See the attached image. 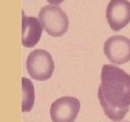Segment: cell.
I'll use <instances>...</instances> for the list:
<instances>
[{
	"label": "cell",
	"instance_id": "8992f818",
	"mask_svg": "<svg viewBox=\"0 0 130 122\" xmlns=\"http://www.w3.org/2000/svg\"><path fill=\"white\" fill-rule=\"evenodd\" d=\"M106 17L113 31H119L130 22V2L127 0H110Z\"/></svg>",
	"mask_w": 130,
	"mask_h": 122
},
{
	"label": "cell",
	"instance_id": "277c9868",
	"mask_svg": "<svg viewBox=\"0 0 130 122\" xmlns=\"http://www.w3.org/2000/svg\"><path fill=\"white\" fill-rule=\"evenodd\" d=\"M80 110V102L74 97H61L53 102L50 116L53 122H74Z\"/></svg>",
	"mask_w": 130,
	"mask_h": 122
},
{
	"label": "cell",
	"instance_id": "3957f363",
	"mask_svg": "<svg viewBox=\"0 0 130 122\" xmlns=\"http://www.w3.org/2000/svg\"><path fill=\"white\" fill-rule=\"evenodd\" d=\"M54 62L51 53L43 49H36L29 53L26 70L32 79L45 81L51 79L54 71Z\"/></svg>",
	"mask_w": 130,
	"mask_h": 122
},
{
	"label": "cell",
	"instance_id": "7a4b0ae2",
	"mask_svg": "<svg viewBox=\"0 0 130 122\" xmlns=\"http://www.w3.org/2000/svg\"><path fill=\"white\" fill-rule=\"evenodd\" d=\"M38 19L43 28L53 37L62 36L69 28L67 14L56 5H47L41 8Z\"/></svg>",
	"mask_w": 130,
	"mask_h": 122
},
{
	"label": "cell",
	"instance_id": "5b68a950",
	"mask_svg": "<svg viewBox=\"0 0 130 122\" xmlns=\"http://www.w3.org/2000/svg\"><path fill=\"white\" fill-rule=\"evenodd\" d=\"M104 53L110 63L123 64L130 61V39L123 35H114L104 43Z\"/></svg>",
	"mask_w": 130,
	"mask_h": 122
},
{
	"label": "cell",
	"instance_id": "9c48e42d",
	"mask_svg": "<svg viewBox=\"0 0 130 122\" xmlns=\"http://www.w3.org/2000/svg\"><path fill=\"white\" fill-rule=\"evenodd\" d=\"M46 1L50 3L51 5H56V6H58L61 3H62L64 0H46Z\"/></svg>",
	"mask_w": 130,
	"mask_h": 122
},
{
	"label": "cell",
	"instance_id": "ba28073f",
	"mask_svg": "<svg viewBox=\"0 0 130 122\" xmlns=\"http://www.w3.org/2000/svg\"><path fill=\"white\" fill-rule=\"evenodd\" d=\"M22 112H29L32 110L35 104V92L32 82L25 77L22 78Z\"/></svg>",
	"mask_w": 130,
	"mask_h": 122
},
{
	"label": "cell",
	"instance_id": "6da1fadb",
	"mask_svg": "<svg viewBox=\"0 0 130 122\" xmlns=\"http://www.w3.org/2000/svg\"><path fill=\"white\" fill-rule=\"evenodd\" d=\"M101 84L98 90L105 115L115 122H120L129 111L130 75L116 65H103Z\"/></svg>",
	"mask_w": 130,
	"mask_h": 122
},
{
	"label": "cell",
	"instance_id": "52a82bcc",
	"mask_svg": "<svg viewBox=\"0 0 130 122\" xmlns=\"http://www.w3.org/2000/svg\"><path fill=\"white\" fill-rule=\"evenodd\" d=\"M43 25L34 16H26L22 12V44L24 47L31 48L38 43L40 41Z\"/></svg>",
	"mask_w": 130,
	"mask_h": 122
}]
</instances>
